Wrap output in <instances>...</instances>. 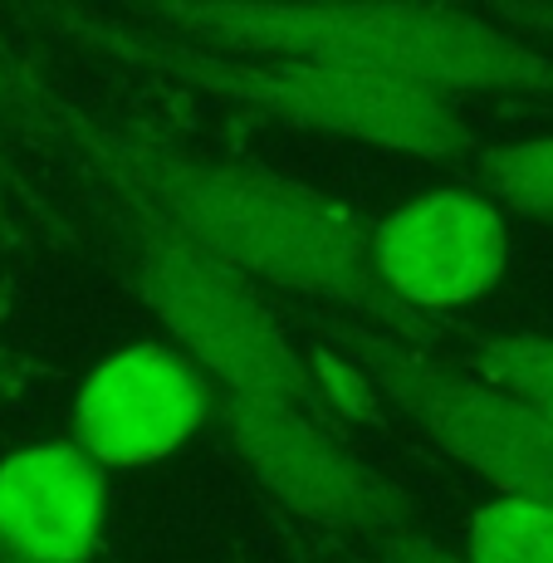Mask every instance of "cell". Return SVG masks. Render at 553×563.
Listing matches in <instances>:
<instances>
[{
    "instance_id": "9c48e42d",
    "label": "cell",
    "mask_w": 553,
    "mask_h": 563,
    "mask_svg": "<svg viewBox=\"0 0 553 563\" xmlns=\"http://www.w3.org/2000/svg\"><path fill=\"white\" fill-rule=\"evenodd\" d=\"M108 519V471L74 441H35L0 461V554L89 563Z\"/></svg>"
},
{
    "instance_id": "6da1fadb",
    "label": "cell",
    "mask_w": 553,
    "mask_h": 563,
    "mask_svg": "<svg viewBox=\"0 0 553 563\" xmlns=\"http://www.w3.org/2000/svg\"><path fill=\"white\" fill-rule=\"evenodd\" d=\"M35 113L79 147V157L123 197L128 216H143L251 285L265 279L295 295L329 299L383 323L387 339H427L417 313L383 289L367 255V231L339 201L255 162L206 157L79 108L35 103Z\"/></svg>"
},
{
    "instance_id": "4fadbf2b",
    "label": "cell",
    "mask_w": 553,
    "mask_h": 563,
    "mask_svg": "<svg viewBox=\"0 0 553 563\" xmlns=\"http://www.w3.org/2000/svg\"><path fill=\"white\" fill-rule=\"evenodd\" d=\"M383 563H461L455 549H441L436 539H427L421 529H407V534H392L377 544Z\"/></svg>"
},
{
    "instance_id": "30bf717a",
    "label": "cell",
    "mask_w": 553,
    "mask_h": 563,
    "mask_svg": "<svg viewBox=\"0 0 553 563\" xmlns=\"http://www.w3.org/2000/svg\"><path fill=\"white\" fill-rule=\"evenodd\" d=\"M461 367L505 387L553 427V333H471Z\"/></svg>"
},
{
    "instance_id": "277c9868",
    "label": "cell",
    "mask_w": 553,
    "mask_h": 563,
    "mask_svg": "<svg viewBox=\"0 0 553 563\" xmlns=\"http://www.w3.org/2000/svg\"><path fill=\"white\" fill-rule=\"evenodd\" d=\"M118 235L137 299L167 329L181 358L201 367L206 383L251 402L295 407L313 421L329 411V383L295 353L251 279L157 231L143 216H128Z\"/></svg>"
},
{
    "instance_id": "5bb4252c",
    "label": "cell",
    "mask_w": 553,
    "mask_h": 563,
    "mask_svg": "<svg viewBox=\"0 0 553 563\" xmlns=\"http://www.w3.org/2000/svg\"><path fill=\"white\" fill-rule=\"evenodd\" d=\"M495 25L515 30L519 40L534 35V40H549L553 45V5H495Z\"/></svg>"
},
{
    "instance_id": "7a4b0ae2",
    "label": "cell",
    "mask_w": 553,
    "mask_h": 563,
    "mask_svg": "<svg viewBox=\"0 0 553 563\" xmlns=\"http://www.w3.org/2000/svg\"><path fill=\"white\" fill-rule=\"evenodd\" d=\"M133 20L235 59H323L461 93H553V54L451 5H133Z\"/></svg>"
},
{
    "instance_id": "7c38bea8",
    "label": "cell",
    "mask_w": 553,
    "mask_h": 563,
    "mask_svg": "<svg viewBox=\"0 0 553 563\" xmlns=\"http://www.w3.org/2000/svg\"><path fill=\"white\" fill-rule=\"evenodd\" d=\"M461 563H553V510L509 495L480 505L465 525Z\"/></svg>"
},
{
    "instance_id": "3957f363",
    "label": "cell",
    "mask_w": 553,
    "mask_h": 563,
    "mask_svg": "<svg viewBox=\"0 0 553 563\" xmlns=\"http://www.w3.org/2000/svg\"><path fill=\"white\" fill-rule=\"evenodd\" d=\"M45 20L84 49H99L108 59L137 64L147 74L215 93L225 103L259 108V113L299 128H319V133H339L353 143H373L427 162H451L471 147L461 108L451 99L373 69L323 59H235V54H215L167 35V30H152L133 15L118 20L103 10H49Z\"/></svg>"
},
{
    "instance_id": "52a82bcc",
    "label": "cell",
    "mask_w": 553,
    "mask_h": 563,
    "mask_svg": "<svg viewBox=\"0 0 553 563\" xmlns=\"http://www.w3.org/2000/svg\"><path fill=\"white\" fill-rule=\"evenodd\" d=\"M211 421V383L167 343L103 353L74 393V446L103 471H147Z\"/></svg>"
},
{
    "instance_id": "ba28073f",
    "label": "cell",
    "mask_w": 553,
    "mask_h": 563,
    "mask_svg": "<svg viewBox=\"0 0 553 563\" xmlns=\"http://www.w3.org/2000/svg\"><path fill=\"white\" fill-rule=\"evenodd\" d=\"M367 255L383 289L402 309H461L505 279L509 231L500 206L480 191L441 187L387 211L367 231Z\"/></svg>"
},
{
    "instance_id": "8fae6325",
    "label": "cell",
    "mask_w": 553,
    "mask_h": 563,
    "mask_svg": "<svg viewBox=\"0 0 553 563\" xmlns=\"http://www.w3.org/2000/svg\"><path fill=\"white\" fill-rule=\"evenodd\" d=\"M471 177H475V191L490 206L553 221V137L480 147L471 157Z\"/></svg>"
},
{
    "instance_id": "9a60e30c",
    "label": "cell",
    "mask_w": 553,
    "mask_h": 563,
    "mask_svg": "<svg viewBox=\"0 0 553 563\" xmlns=\"http://www.w3.org/2000/svg\"><path fill=\"white\" fill-rule=\"evenodd\" d=\"M0 563H20V559H5V554H0Z\"/></svg>"
},
{
    "instance_id": "2e32d148",
    "label": "cell",
    "mask_w": 553,
    "mask_h": 563,
    "mask_svg": "<svg viewBox=\"0 0 553 563\" xmlns=\"http://www.w3.org/2000/svg\"><path fill=\"white\" fill-rule=\"evenodd\" d=\"M0 191H5V177H0Z\"/></svg>"
},
{
    "instance_id": "8992f818",
    "label": "cell",
    "mask_w": 553,
    "mask_h": 563,
    "mask_svg": "<svg viewBox=\"0 0 553 563\" xmlns=\"http://www.w3.org/2000/svg\"><path fill=\"white\" fill-rule=\"evenodd\" d=\"M211 421L255 481L303 519L363 534L373 544L417 529L411 505L339 437H329L323 421L279 402H251L225 387H211Z\"/></svg>"
},
{
    "instance_id": "5b68a950",
    "label": "cell",
    "mask_w": 553,
    "mask_h": 563,
    "mask_svg": "<svg viewBox=\"0 0 553 563\" xmlns=\"http://www.w3.org/2000/svg\"><path fill=\"white\" fill-rule=\"evenodd\" d=\"M349 333L353 363H363L377 393L427 431L431 446L500 485V495L509 500L553 510V427L534 407H524L505 387L485 383L465 367L417 358L387 333Z\"/></svg>"
}]
</instances>
